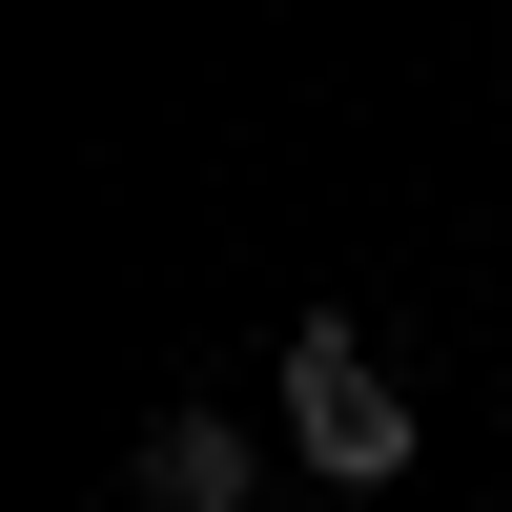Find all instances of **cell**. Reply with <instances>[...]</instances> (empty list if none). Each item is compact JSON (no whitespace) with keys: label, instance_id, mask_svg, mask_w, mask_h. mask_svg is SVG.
<instances>
[{"label":"cell","instance_id":"obj_1","mask_svg":"<svg viewBox=\"0 0 512 512\" xmlns=\"http://www.w3.org/2000/svg\"><path fill=\"white\" fill-rule=\"evenodd\" d=\"M287 451H308V492H410V390L369 369L349 308H287Z\"/></svg>","mask_w":512,"mask_h":512},{"label":"cell","instance_id":"obj_2","mask_svg":"<svg viewBox=\"0 0 512 512\" xmlns=\"http://www.w3.org/2000/svg\"><path fill=\"white\" fill-rule=\"evenodd\" d=\"M246 492H267V451H246L226 410H164V431L123 451V512H246Z\"/></svg>","mask_w":512,"mask_h":512}]
</instances>
